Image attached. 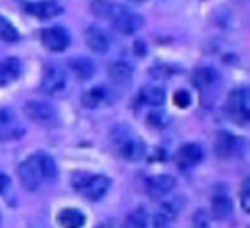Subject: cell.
<instances>
[{
	"mask_svg": "<svg viewBox=\"0 0 250 228\" xmlns=\"http://www.w3.org/2000/svg\"><path fill=\"white\" fill-rule=\"evenodd\" d=\"M64 88H66V70L58 64L46 66L42 74V82H40V90L48 96H54V94H60Z\"/></svg>",
	"mask_w": 250,
	"mask_h": 228,
	"instance_id": "5",
	"label": "cell"
},
{
	"mask_svg": "<svg viewBox=\"0 0 250 228\" xmlns=\"http://www.w3.org/2000/svg\"><path fill=\"white\" fill-rule=\"evenodd\" d=\"M108 78L114 82L116 86H126L132 80V68L124 62H114L108 66Z\"/></svg>",
	"mask_w": 250,
	"mask_h": 228,
	"instance_id": "15",
	"label": "cell"
},
{
	"mask_svg": "<svg viewBox=\"0 0 250 228\" xmlns=\"http://www.w3.org/2000/svg\"><path fill=\"white\" fill-rule=\"evenodd\" d=\"M110 184H112V180L108 176H102V174H96V176L82 174V176L74 178V186L92 202L100 200L104 194H106L108 188H110Z\"/></svg>",
	"mask_w": 250,
	"mask_h": 228,
	"instance_id": "2",
	"label": "cell"
},
{
	"mask_svg": "<svg viewBox=\"0 0 250 228\" xmlns=\"http://www.w3.org/2000/svg\"><path fill=\"white\" fill-rule=\"evenodd\" d=\"M68 68L72 70V74L80 80V82H86V80H90L92 76H94V62L90 60V58H74V60H70V64H68Z\"/></svg>",
	"mask_w": 250,
	"mask_h": 228,
	"instance_id": "14",
	"label": "cell"
},
{
	"mask_svg": "<svg viewBox=\"0 0 250 228\" xmlns=\"http://www.w3.org/2000/svg\"><path fill=\"white\" fill-rule=\"evenodd\" d=\"M164 98H166V92L160 86H144L140 90V100L144 102V104H148V106L164 104Z\"/></svg>",
	"mask_w": 250,
	"mask_h": 228,
	"instance_id": "20",
	"label": "cell"
},
{
	"mask_svg": "<svg viewBox=\"0 0 250 228\" xmlns=\"http://www.w3.org/2000/svg\"><path fill=\"white\" fill-rule=\"evenodd\" d=\"M24 114L40 124V126H52L58 122V114L54 110V106H50L48 102H26L24 104Z\"/></svg>",
	"mask_w": 250,
	"mask_h": 228,
	"instance_id": "6",
	"label": "cell"
},
{
	"mask_svg": "<svg viewBox=\"0 0 250 228\" xmlns=\"http://www.w3.org/2000/svg\"><path fill=\"white\" fill-rule=\"evenodd\" d=\"M26 12H30L32 16L42 18V20H48V18L62 14V6H60V2H56V0H42V2L26 4Z\"/></svg>",
	"mask_w": 250,
	"mask_h": 228,
	"instance_id": "11",
	"label": "cell"
},
{
	"mask_svg": "<svg viewBox=\"0 0 250 228\" xmlns=\"http://www.w3.org/2000/svg\"><path fill=\"white\" fill-rule=\"evenodd\" d=\"M210 212L216 220H224L232 214V202L226 194H214L212 204H210Z\"/></svg>",
	"mask_w": 250,
	"mask_h": 228,
	"instance_id": "18",
	"label": "cell"
},
{
	"mask_svg": "<svg viewBox=\"0 0 250 228\" xmlns=\"http://www.w3.org/2000/svg\"><path fill=\"white\" fill-rule=\"evenodd\" d=\"M174 188H176V180H174V176H168V174L152 176L146 180V192L150 194V198H156V200L170 194Z\"/></svg>",
	"mask_w": 250,
	"mask_h": 228,
	"instance_id": "8",
	"label": "cell"
},
{
	"mask_svg": "<svg viewBox=\"0 0 250 228\" xmlns=\"http://www.w3.org/2000/svg\"><path fill=\"white\" fill-rule=\"evenodd\" d=\"M226 112L230 114V118L240 124V126H246L248 124V114H250V104H248V90H234L228 96L226 102Z\"/></svg>",
	"mask_w": 250,
	"mask_h": 228,
	"instance_id": "4",
	"label": "cell"
},
{
	"mask_svg": "<svg viewBox=\"0 0 250 228\" xmlns=\"http://www.w3.org/2000/svg\"><path fill=\"white\" fill-rule=\"evenodd\" d=\"M18 178H20V184L30 192L40 188V184L44 182V176H42V170H40L38 154L28 156L22 164H20L18 166Z\"/></svg>",
	"mask_w": 250,
	"mask_h": 228,
	"instance_id": "3",
	"label": "cell"
},
{
	"mask_svg": "<svg viewBox=\"0 0 250 228\" xmlns=\"http://www.w3.org/2000/svg\"><path fill=\"white\" fill-rule=\"evenodd\" d=\"M20 60L16 58H4L0 60V86L10 84L12 80H16L20 76Z\"/></svg>",
	"mask_w": 250,
	"mask_h": 228,
	"instance_id": "13",
	"label": "cell"
},
{
	"mask_svg": "<svg viewBox=\"0 0 250 228\" xmlns=\"http://www.w3.org/2000/svg\"><path fill=\"white\" fill-rule=\"evenodd\" d=\"M108 18L112 20V26L120 34H134L144 26V18L136 10L124 6V4H112Z\"/></svg>",
	"mask_w": 250,
	"mask_h": 228,
	"instance_id": "1",
	"label": "cell"
},
{
	"mask_svg": "<svg viewBox=\"0 0 250 228\" xmlns=\"http://www.w3.org/2000/svg\"><path fill=\"white\" fill-rule=\"evenodd\" d=\"M194 228H210V222L206 220V212L204 210H198L194 214Z\"/></svg>",
	"mask_w": 250,
	"mask_h": 228,
	"instance_id": "28",
	"label": "cell"
},
{
	"mask_svg": "<svg viewBox=\"0 0 250 228\" xmlns=\"http://www.w3.org/2000/svg\"><path fill=\"white\" fill-rule=\"evenodd\" d=\"M40 40H42L44 48H48L50 52H62L66 50L68 44H70V36L64 28L60 26H50V28H44L40 32Z\"/></svg>",
	"mask_w": 250,
	"mask_h": 228,
	"instance_id": "7",
	"label": "cell"
},
{
	"mask_svg": "<svg viewBox=\"0 0 250 228\" xmlns=\"http://www.w3.org/2000/svg\"><path fill=\"white\" fill-rule=\"evenodd\" d=\"M190 102H192L190 92H186V90H178V92H174V104H176L178 108H188V106H190Z\"/></svg>",
	"mask_w": 250,
	"mask_h": 228,
	"instance_id": "26",
	"label": "cell"
},
{
	"mask_svg": "<svg viewBox=\"0 0 250 228\" xmlns=\"http://www.w3.org/2000/svg\"><path fill=\"white\" fill-rule=\"evenodd\" d=\"M84 40H86L88 48L94 50V52H98V54L106 52L108 46H110V38H108V34L104 32L102 28H98V26H90V28H86V32H84Z\"/></svg>",
	"mask_w": 250,
	"mask_h": 228,
	"instance_id": "10",
	"label": "cell"
},
{
	"mask_svg": "<svg viewBox=\"0 0 250 228\" xmlns=\"http://www.w3.org/2000/svg\"><path fill=\"white\" fill-rule=\"evenodd\" d=\"M234 146H236V138H234L232 134L218 132L214 148H216V154H218L220 158H230L232 152H234Z\"/></svg>",
	"mask_w": 250,
	"mask_h": 228,
	"instance_id": "19",
	"label": "cell"
},
{
	"mask_svg": "<svg viewBox=\"0 0 250 228\" xmlns=\"http://www.w3.org/2000/svg\"><path fill=\"white\" fill-rule=\"evenodd\" d=\"M116 144H118V152L126 158V160H142L144 154H146V148L144 144L136 138L130 136V132H126L124 138H118L116 136Z\"/></svg>",
	"mask_w": 250,
	"mask_h": 228,
	"instance_id": "9",
	"label": "cell"
},
{
	"mask_svg": "<svg viewBox=\"0 0 250 228\" xmlns=\"http://www.w3.org/2000/svg\"><path fill=\"white\" fill-rule=\"evenodd\" d=\"M8 186H10V178L4 172H0V194H2L8 188Z\"/></svg>",
	"mask_w": 250,
	"mask_h": 228,
	"instance_id": "29",
	"label": "cell"
},
{
	"mask_svg": "<svg viewBox=\"0 0 250 228\" xmlns=\"http://www.w3.org/2000/svg\"><path fill=\"white\" fill-rule=\"evenodd\" d=\"M214 80H216V72H214L212 68H198V70L194 72V82H196L200 88L212 84Z\"/></svg>",
	"mask_w": 250,
	"mask_h": 228,
	"instance_id": "24",
	"label": "cell"
},
{
	"mask_svg": "<svg viewBox=\"0 0 250 228\" xmlns=\"http://www.w3.org/2000/svg\"><path fill=\"white\" fill-rule=\"evenodd\" d=\"M110 8H112V2H108V0H94V2L90 4L92 14L98 16V18H108Z\"/></svg>",
	"mask_w": 250,
	"mask_h": 228,
	"instance_id": "25",
	"label": "cell"
},
{
	"mask_svg": "<svg viewBox=\"0 0 250 228\" xmlns=\"http://www.w3.org/2000/svg\"><path fill=\"white\" fill-rule=\"evenodd\" d=\"M38 162H40V170H42L44 180H54L56 178V162L52 156L48 154H38Z\"/></svg>",
	"mask_w": 250,
	"mask_h": 228,
	"instance_id": "23",
	"label": "cell"
},
{
	"mask_svg": "<svg viewBox=\"0 0 250 228\" xmlns=\"http://www.w3.org/2000/svg\"><path fill=\"white\" fill-rule=\"evenodd\" d=\"M202 148L198 146V144L190 142V144H184V146L178 150V162L182 168H188V166H194V164H198L202 160Z\"/></svg>",
	"mask_w": 250,
	"mask_h": 228,
	"instance_id": "12",
	"label": "cell"
},
{
	"mask_svg": "<svg viewBox=\"0 0 250 228\" xmlns=\"http://www.w3.org/2000/svg\"><path fill=\"white\" fill-rule=\"evenodd\" d=\"M86 222L84 214L76 208H62L58 212V224L62 228H82Z\"/></svg>",
	"mask_w": 250,
	"mask_h": 228,
	"instance_id": "17",
	"label": "cell"
},
{
	"mask_svg": "<svg viewBox=\"0 0 250 228\" xmlns=\"http://www.w3.org/2000/svg\"><path fill=\"white\" fill-rule=\"evenodd\" d=\"M130 2H134V4H140V2H146V0H130Z\"/></svg>",
	"mask_w": 250,
	"mask_h": 228,
	"instance_id": "31",
	"label": "cell"
},
{
	"mask_svg": "<svg viewBox=\"0 0 250 228\" xmlns=\"http://www.w3.org/2000/svg\"><path fill=\"white\" fill-rule=\"evenodd\" d=\"M0 38H2L4 42H18V40H20L18 28L4 16H0Z\"/></svg>",
	"mask_w": 250,
	"mask_h": 228,
	"instance_id": "21",
	"label": "cell"
},
{
	"mask_svg": "<svg viewBox=\"0 0 250 228\" xmlns=\"http://www.w3.org/2000/svg\"><path fill=\"white\" fill-rule=\"evenodd\" d=\"M100 228H108V226H100Z\"/></svg>",
	"mask_w": 250,
	"mask_h": 228,
	"instance_id": "32",
	"label": "cell"
},
{
	"mask_svg": "<svg viewBox=\"0 0 250 228\" xmlns=\"http://www.w3.org/2000/svg\"><path fill=\"white\" fill-rule=\"evenodd\" d=\"M10 120V112L8 110H0V124H6Z\"/></svg>",
	"mask_w": 250,
	"mask_h": 228,
	"instance_id": "30",
	"label": "cell"
},
{
	"mask_svg": "<svg viewBox=\"0 0 250 228\" xmlns=\"http://www.w3.org/2000/svg\"><path fill=\"white\" fill-rule=\"evenodd\" d=\"M248 178H244V184H242V194H240V198H242V208H244V212H248L250 210V190H248Z\"/></svg>",
	"mask_w": 250,
	"mask_h": 228,
	"instance_id": "27",
	"label": "cell"
},
{
	"mask_svg": "<svg viewBox=\"0 0 250 228\" xmlns=\"http://www.w3.org/2000/svg\"><path fill=\"white\" fill-rule=\"evenodd\" d=\"M146 224H148V212L144 208H136L132 214H128L122 228H146Z\"/></svg>",
	"mask_w": 250,
	"mask_h": 228,
	"instance_id": "22",
	"label": "cell"
},
{
	"mask_svg": "<svg viewBox=\"0 0 250 228\" xmlns=\"http://www.w3.org/2000/svg\"><path fill=\"white\" fill-rule=\"evenodd\" d=\"M106 98H108L106 88H104V86H94V88H90V90H86L84 94H82L80 102H82V106H84V108L92 110V108L102 106L104 102H106Z\"/></svg>",
	"mask_w": 250,
	"mask_h": 228,
	"instance_id": "16",
	"label": "cell"
}]
</instances>
